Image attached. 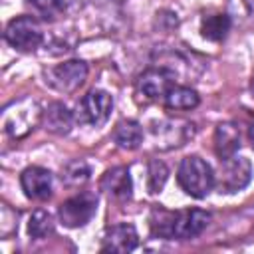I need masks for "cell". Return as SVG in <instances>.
<instances>
[{
  "label": "cell",
  "mask_w": 254,
  "mask_h": 254,
  "mask_svg": "<svg viewBox=\"0 0 254 254\" xmlns=\"http://www.w3.org/2000/svg\"><path fill=\"white\" fill-rule=\"evenodd\" d=\"M167 177H169V169H167V165L163 161H159V159L149 161V167H147V189H149L151 194L161 192V189L167 183Z\"/></svg>",
  "instance_id": "44dd1931"
},
{
  "label": "cell",
  "mask_w": 254,
  "mask_h": 254,
  "mask_svg": "<svg viewBox=\"0 0 254 254\" xmlns=\"http://www.w3.org/2000/svg\"><path fill=\"white\" fill-rule=\"evenodd\" d=\"M248 139H250L252 149H254V119H252V123H250V127H248Z\"/></svg>",
  "instance_id": "603a6c76"
},
{
  "label": "cell",
  "mask_w": 254,
  "mask_h": 254,
  "mask_svg": "<svg viewBox=\"0 0 254 254\" xmlns=\"http://www.w3.org/2000/svg\"><path fill=\"white\" fill-rule=\"evenodd\" d=\"M42 18L54 20L65 10V0H26Z\"/></svg>",
  "instance_id": "7402d4cb"
},
{
  "label": "cell",
  "mask_w": 254,
  "mask_h": 254,
  "mask_svg": "<svg viewBox=\"0 0 254 254\" xmlns=\"http://www.w3.org/2000/svg\"><path fill=\"white\" fill-rule=\"evenodd\" d=\"M151 135L155 139V147L159 149L181 147L194 135V123L181 119H161L151 123Z\"/></svg>",
  "instance_id": "30bf717a"
},
{
  "label": "cell",
  "mask_w": 254,
  "mask_h": 254,
  "mask_svg": "<svg viewBox=\"0 0 254 254\" xmlns=\"http://www.w3.org/2000/svg\"><path fill=\"white\" fill-rule=\"evenodd\" d=\"M230 26H232V20L228 14H222V12L208 14V16H202L200 20V34L210 42H222L228 36Z\"/></svg>",
  "instance_id": "e0dca14e"
},
{
  "label": "cell",
  "mask_w": 254,
  "mask_h": 254,
  "mask_svg": "<svg viewBox=\"0 0 254 254\" xmlns=\"http://www.w3.org/2000/svg\"><path fill=\"white\" fill-rule=\"evenodd\" d=\"M97 212V196L93 192H79L64 200L58 208L60 222L67 228L85 226Z\"/></svg>",
  "instance_id": "8992f818"
},
{
  "label": "cell",
  "mask_w": 254,
  "mask_h": 254,
  "mask_svg": "<svg viewBox=\"0 0 254 254\" xmlns=\"http://www.w3.org/2000/svg\"><path fill=\"white\" fill-rule=\"evenodd\" d=\"M4 40L18 52H34L44 42V34L36 18L18 16L8 22L4 30Z\"/></svg>",
  "instance_id": "277c9868"
},
{
  "label": "cell",
  "mask_w": 254,
  "mask_h": 254,
  "mask_svg": "<svg viewBox=\"0 0 254 254\" xmlns=\"http://www.w3.org/2000/svg\"><path fill=\"white\" fill-rule=\"evenodd\" d=\"M113 97L103 89H91L75 105V119L81 125H101L109 119Z\"/></svg>",
  "instance_id": "52a82bcc"
},
{
  "label": "cell",
  "mask_w": 254,
  "mask_h": 254,
  "mask_svg": "<svg viewBox=\"0 0 254 254\" xmlns=\"http://www.w3.org/2000/svg\"><path fill=\"white\" fill-rule=\"evenodd\" d=\"M167 109H175V111H187V109H194L200 103V97L194 89L185 87V85H173L171 91L165 95L163 99Z\"/></svg>",
  "instance_id": "ac0fdd59"
},
{
  "label": "cell",
  "mask_w": 254,
  "mask_h": 254,
  "mask_svg": "<svg viewBox=\"0 0 254 254\" xmlns=\"http://www.w3.org/2000/svg\"><path fill=\"white\" fill-rule=\"evenodd\" d=\"M111 139L115 141L117 147L127 149V151H133L143 141V127L137 121H133V119H121L115 125V129L111 133Z\"/></svg>",
  "instance_id": "2e32d148"
},
{
  "label": "cell",
  "mask_w": 254,
  "mask_h": 254,
  "mask_svg": "<svg viewBox=\"0 0 254 254\" xmlns=\"http://www.w3.org/2000/svg\"><path fill=\"white\" fill-rule=\"evenodd\" d=\"M52 173L44 167H28L20 175L22 190L32 200H46L52 194Z\"/></svg>",
  "instance_id": "8fae6325"
},
{
  "label": "cell",
  "mask_w": 254,
  "mask_h": 254,
  "mask_svg": "<svg viewBox=\"0 0 254 254\" xmlns=\"http://www.w3.org/2000/svg\"><path fill=\"white\" fill-rule=\"evenodd\" d=\"M75 115L60 101L50 103L44 111H42V125L46 131L54 133V135H67L71 131Z\"/></svg>",
  "instance_id": "5bb4252c"
},
{
  "label": "cell",
  "mask_w": 254,
  "mask_h": 254,
  "mask_svg": "<svg viewBox=\"0 0 254 254\" xmlns=\"http://www.w3.org/2000/svg\"><path fill=\"white\" fill-rule=\"evenodd\" d=\"M177 181L187 194L194 198H204L214 187V173L204 159L189 155L181 161L177 169Z\"/></svg>",
  "instance_id": "6da1fadb"
},
{
  "label": "cell",
  "mask_w": 254,
  "mask_h": 254,
  "mask_svg": "<svg viewBox=\"0 0 254 254\" xmlns=\"http://www.w3.org/2000/svg\"><path fill=\"white\" fill-rule=\"evenodd\" d=\"M36 123H42V111L34 99H22L4 109V131L14 139L30 133Z\"/></svg>",
  "instance_id": "3957f363"
},
{
  "label": "cell",
  "mask_w": 254,
  "mask_h": 254,
  "mask_svg": "<svg viewBox=\"0 0 254 254\" xmlns=\"http://www.w3.org/2000/svg\"><path fill=\"white\" fill-rule=\"evenodd\" d=\"M250 93H252V97H254V75H252V79H250Z\"/></svg>",
  "instance_id": "cb8c5ba5"
},
{
  "label": "cell",
  "mask_w": 254,
  "mask_h": 254,
  "mask_svg": "<svg viewBox=\"0 0 254 254\" xmlns=\"http://www.w3.org/2000/svg\"><path fill=\"white\" fill-rule=\"evenodd\" d=\"M252 179V165L246 157L240 155H232L228 159L220 161V171H218V179H214V185L218 187L220 192L224 194H232L242 190Z\"/></svg>",
  "instance_id": "5b68a950"
},
{
  "label": "cell",
  "mask_w": 254,
  "mask_h": 254,
  "mask_svg": "<svg viewBox=\"0 0 254 254\" xmlns=\"http://www.w3.org/2000/svg\"><path fill=\"white\" fill-rule=\"evenodd\" d=\"M52 232H54V216L48 210L38 208L28 220V234L32 238H46Z\"/></svg>",
  "instance_id": "ffe728a7"
},
{
  "label": "cell",
  "mask_w": 254,
  "mask_h": 254,
  "mask_svg": "<svg viewBox=\"0 0 254 254\" xmlns=\"http://www.w3.org/2000/svg\"><path fill=\"white\" fill-rule=\"evenodd\" d=\"M91 169L83 159H75L65 163V167L62 169V183L67 187H81L89 181Z\"/></svg>",
  "instance_id": "d6986e66"
},
{
  "label": "cell",
  "mask_w": 254,
  "mask_h": 254,
  "mask_svg": "<svg viewBox=\"0 0 254 254\" xmlns=\"http://www.w3.org/2000/svg\"><path fill=\"white\" fill-rule=\"evenodd\" d=\"M137 244H139V236L135 226L129 222H119L105 230L101 252H131L137 248Z\"/></svg>",
  "instance_id": "7c38bea8"
},
{
  "label": "cell",
  "mask_w": 254,
  "mask_h": 254,
  "mask_svg": "<svg viewBox=\"0 0 254 254\" xmlns=\"http://www.w3.org/2000/svg\"><path fill=\"white\" fill-rule=\"evenodd\" d=\"M240 149V131L232 121H224L218 123L214 129V153L216 157L228 159L232 155H236Z\"/></svg>",
  "instance_id": "9a60e30c"
},
{
  "label": "cell",
  "mask_w": 254,
  "mask_h": 254,
  "mask_svg": "<svg viewBox=\"0 0 254 254\" xmlns=\"http://www.w3.org/2000/svg\"><path fill=\"white\" fill-rule=\"evenodd\" d=\"M87 71H89V67L85 62L67 60L64 64H58L54 67L44 69V81H46V85L54 87L56 91L73 93L75 89H79V85H83Z\"/></svg>",
  "instance_id": "7a4b0ae2"
},
{
  "label": "cell",
  "mask_w": 254,
  "mask_h": 254,
  "mask_svg": "<svg viewBox=\"0 0 254 254\" xmlns=\"http://www.w3.org/2000/svg\"><path fill=\"white\" fill-rule=\"evenodd\" d=\"M210 222V214L200 208L173 210L169 240H190L196 238Z\"/></svg>",
  "instance_id": "9c48e42d"
},
{
  "label": "cell",
  "mask_w": 254,
  "mask_h": 254,
  "mask_svg": "<svg viewBox=\"0 0 254 254\" xmlns=\"http://www.w3.org/2000/svg\"><path fill=\"white\" fill-rule=\"evenodd\" d=\"M173 85L175 71L169 67H149L135 81V89L145 101H163Z\"/></svg>",
  "instance_id": "ba28073f"
},
{
  "label": "cell",
  "mask_w": 254,
  "mask_h": 254,
  "mask_svg": "<svg viewBox=\"0 0 254 254\" xmlns=\"http://www.w3.org/2000/svg\"><path fill=\"white\" fill-rule=\"evenodd\" d=\"M99 189L109 194L111 198L117 200H125L131 196L133 192V183H131V175L127 167H113L107 169L99 181Z\"/></svg>",
  "instance_id": "4fadbf2b"
}]
</instances>
